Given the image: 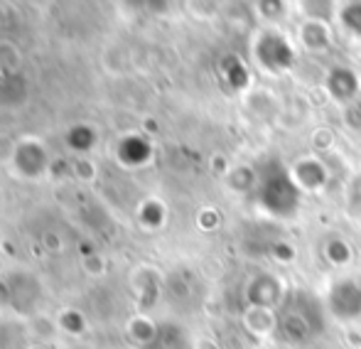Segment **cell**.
<instances>
[{"instance_id": "6da1fadb", "label": "cell", "mask_w": 361, "mask_h": 349, "mask_svg": "<svg viewBox=\"0 0 361 349\" xmlns=\"http://www.w3.org/2000/svg\"><path fill=\"white\" fill-rule=\"evenodd\" d=\"M256 57L268 72H283L293 64V49H290L288 39L278 32H263L256 42Z\"/></svg>"}, {"instance_id": "7a4b0ae2", "label": "cell", "mask_w": 361, "mask_h": 349, "mask_svg": "<svg viewBox=\"0 0 361 349\" xmlns=\"http://www.w3.org/2000/svg\"><path fill=\"white\" fill-rule=\"evenodd\" d=\"M329 39V25L319 23V20H307V23L300 27V42H302L305 49H312V52H319V49H327Z\"/></svg>"}, {"instance_id": "3957f363", "label": "cell", "mask_w": 361, "mask_h": 349, "mask_svg": "<svg viewBox=\"0 0 361 349\" xmlns=\"http://www.w3.org/2000/svg\"><path fill=\"white\" fill-rule=\"evenodd\" d=\"M302 10L310 20L327 23L334 18V0H302Z\"/></svg>"}, {"instance_id": "277c9868", "label": "cell", "mask_w": 361, "mask_h": 349, "mask_svg": "<svg viewBox=\"0 0 361 349\" xmlns=\"http://www.w3.org/2000/svg\"><path fill=\"white\" fill-rule=\"evenodd\" d=\"M258 13L268 20V23H276L286 15V3L283 0H258Z\"/></svg>"}, {"instance_id": "5b68a950", "label": "cell", "mask_w": 361, "mask_h": 349, "mask_svg": "<svg viewBox=\"0 0 361 349\" xmlns=\"http://www.w3.org/2000/svg\"><path fill=\"white\" fill-rule=\"evenodd\" d=\"M342 20H344V25H347V30L361 35V0H354V3H349L347 8L342 10Z\"/></svg>"}]
</instances>
